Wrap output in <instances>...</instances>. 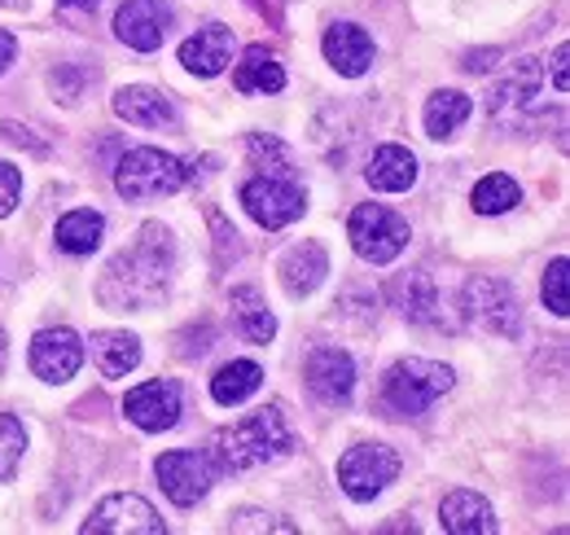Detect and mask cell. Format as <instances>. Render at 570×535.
<instances>
[{
	"instance_id": "cell-13",
	"label": "cell",
	"mask_w": 570,
	"mask_h": 535,
	"mask_svg": "<svg viewBox=\"0 0 570 535\" xmlns=\"http://www.w3.org/2000/svg\"><path fill=\"white\" fill-rule=\"evenodd\" d=\"M171 31V9L163 0H128L115 18V36L137 49V54H154Z\"/></svg>"
},
{
	"instance_id": "cell-4",
	"label": "cell",
	"mask_w": 570,
	"mask_h": 535,
	"mask_svg": "<svg viewBox=\"0 0 570 535\" xmlns=\"http://www.w3.org/2000/svg\"><path fill=\"white\" fill-rule=\"evenodd\" d=\"M189 181V167L176 154H163L154 145L128 149L115 167V189L128 202H149V198H171L180 194Z\"/></svg>"
},
{
	"instance_id": "cell-26",
	"label": "cell",
	"mask_w": 570,
	"mask_h": 535,
	"mask_svg": "<svg viewBox=\"0 0 570 535\" xmlns=\"http://www.w3.org/2000/svg\"><path fill=\"white\" fill-rule=\"evenodd\" d=\"M53 237H58V251H67V255H92L101 246V237H106V220L97 211L79 206V211L58 220V233Z\"/></svg>"
},
{
	"instance_id": "cell-3",
	"label": "cell",
	"mask_w": 570,
	"mask_h": 535,
	"mask_svg": "<svg viewBox=\"0 0 570 535\" xmlns=\"http://www.w3.org/2000/svg\"><path fill=\"white\" fill-rule=\"evenodd\" d=\"M452 391V369L434 360H400L382 378V408L386 417H422L430 403Z\"/></svg>"
},
{
	"instance_id": "cell-23",
	"label": "cell",
	"mask_w": 570,
	"mask_h": 535,
	"mask_svg": "<svg viewBox=\"0 0 570 535\" xmlns=\"http://www.w3.org/2000/svg\"><path fill=\"white\" fill-rule=\"evenodd\" d=\"M233 84H237V93L273 97V93H282L285 88V70H282V62L264 49V45H250V49L242 54L237 70H233Z\"/></svg>"
},
{
	"instance_id": "cell-12",
	"label": "cell",
	"mask_w": 570,
	"mask_h": 535,
	"mask_svg": "<svg viewBox=\"0 0 570 535\" xmlns=\"http://www.w3.org/2000/svg\"><path fill=\"white\" fill-rule=\"evenodd\" d=\"M124 412H128V421H137L149 435L171 430L180 421V387L171 378H154L145 387H132L124 400Z\"/></svg>"
},
{
	"instance_id": "cell-21",
	"label": "cell",
	"mask_w": 570,
	"mask_h": 535,
	"mask_svg": "<svg viewBox=\"0 0 570 535\" xmlns=\"http://www.w3.org/2000/svg\"><path fill=\"white\" fill-rule=\"evenodd\" d=\"M115 115L128 119V124H137V128H171L176 124L171 101L158 88H145V84L115 93Z\"/></svg>"
},
{
	"instance_id": "cell-36",
	"label": "cell",
	"mask_w": 570,
	"mask_h": 535,
	"mask_svg": "<svg viewBox=\"0 0 570 535\" xmlns=\"http://www.w3.org/2000/svg\"><path fill=\"white\" fill-rule=\"evenodd\" d=\"M567 45L553 49V84H558V93H567Z\"/></svg>"
},
{
	"instance_id": "cell-6",
	"label": "cell",
	"mask_w": 570,
	"mask_h": 535,
	"mask_svg": "<svg viewBox=\"0 0 570 535\" xmlns=\"http://www.w3.org/2000/svg\"><path fill=\"white\" fill-rule=\"evenodd\" d=\"M465 317L497 338L522 334V303L518 290L500 276H470L465 281Z\"/></svg>"
},
{
	"instance_id": "cell-37",
	"label": "cell",
	"mask_w": 570,
	"mask_h": 535,
	"mask_svg": "<svg viewBox=\"0 0 570 535\" xmlns=\"http://www.w3.org/2000/svg\"><path fill=\"white\" fill-rule=\"evenodd\" d=\"M13 58H18V40L9 31H0V75L13 67Z\"/></svg>"
},
{
	"instance_id": "cell-35",
	"label": "cell",
	"mask_w": 570,
	"mask_h": 535,
	"mask_svg": "<svg viewBox=\"0 0 570 535\" xmlns=\"http://www.w3.org/2000/svg\"><path fill=\"white\" fill-rule=\"evenodd\" d=\"M0 133H4V140H13V145H27L31 154H45V149H49L45 140H36V136H31V128H22V124H13V119H9Z\"/></svg>"
},
{
	"instance_id": "cell-14",
	"label": "cell",
	"mask_w": 570,
	"mask_h": 535,
	"mask_svg": "<svg viewBox=\"0 0 570 535\" xmlns=\"http://www.w3.org/2000/svg\"><path fill=\"white\" fill-rule=\"evenodd\" d=\"M83 364V342L71 330H45L31 342V369L45 382H71Z\"/></svg>"
},
{
	"instance_id": "cell-8",
	"label": "cell",
	"mask_w": 570,
	"mask_h": 535,
	"mask_svg": "<svg viewBox=\"0 0 570 535\" xmlns=\"http://www.w3.org/2000/svg\"><path fill=\"white\" fill-rule=\"evenodd\" d=\"M242 206L259 228H285L307 211V194L285 176H255L242 185Z\"/></svg>"
},
{
	"instance_id": "cell-34",
	"label": "cell",
	"mask_w": 570,
	"mask_h": 535,
	"mask_svg": "<svg viewBox=\"0 0 570 535\" xmlns=\"http://www.w3.org/2000/svg\"><path fill=\"white\" fill-rule=\"evenodd\" d=\"M233 532H294L289 523H277V518H268V514H237L233 518Z\"/></svg>"
},
{
	"instance_id": "cell-22",
	"label": "cell",
	"mask_w": 570,
	"mask_h": 535,
	"mask_svg": "<svg viewBox=\"0 0 570 535\" xmlns=\"http://www.w3.org/2000/svg\"><path fill=\"white\" fill-rule=\"evenodd\" d=\"M391 299H395V308H400L404 321H413V325H439V290H434V281H430L426 272L400 276L391 285Z\"/></svg>"
},
{
	"instance_id": "cell-17",
	"label": "cell",
	"mask_w": 570,
	"mask_h": 535,
	"mask_svg": "<svg viewBox=\"0 0 570 535\" xmlns=\"http://www.w3.org/2000/svg\"><path fill=\"white\" fill-rule=\"evenodd\" d=\"M439 523H443V532L452 535H492L497 532V514H492V505L479 496V492H448L443 496V505H439Z\"/></svg>"
},
{
	"instance_id": "cell-30",
	"label": "cell",
	"mask_w": 570,
	"mask_h": 535,
	"mask_svg": "<svg viewBox=\"0 0 570 535\" xmlns=\"http://www.w3.org/2000/svg\"><path fill=\"white\" fill-rule=\"evenodd\" d=\"M246 154H250V163L259 167V176H285V181H294V167H289V149H285L277 136L255 133L250 140H246Z\"/></svg>"
},
{
	"instance_id": "cell-19",
	"label": "cell",
	"mask_w": 570,
	"mask_h": 535,
	"mask_svg": "<svg viewBox=\"0 0 570 535\" xmlns=\"http://www.w3.org/2000/svg\"><path fill=\"white\" fill-rule=\"evenodd\" d=\"M364 181H368L373 189H382V194H404V189H413V185H417V158H413V149H404V145H382V149H373V158H368V167H364Z\"/></svg>"
},
{
	"instance_id": "cell-25",
	"label": "cell",
	"mask_w": 570,
	"mask_h": 535,
	"mask_svg": "<svg viewBox=\"0 0 570 535\" xmlns=\"http://www.w3.org/2000/svg\"><path fill=\"white\" fill-rule=\"evenodd\" d=\"M233 317H237V330H242L246 342L268 347L273 334H277V317L268 312V303H264V294L255 285H237L233 290Z\"/></svg>"
},
{
	"instance_id": "cell-11",
	"label": "cell",
	"mask_w": 570,
	"mask_h": 535,
	"mask_svg": "<svg viewBox=\"0 0 570 535\" xmlns=\"http://www.w3.org/2000/svg\"><path fill=\"white\" fill-rule=\"evenodd\" d=\"M307 391L325 408H343L356 391V360L343 347H316L307 356Z\"/></svg>"
},
{
	"instance_id": "cell-15",
	"label": "cell",
	"mask_w": 570,
	"mask_h": 535,
	"mask_svg": "<svg viewBox=\"0 0 570 535\" xmlns=\"http://www.w3.org/2000/svg\"><path fill=\"white\" fill-rule=\"evenodd\" d=\"M540 88H544V67H540L535 58H522V62H513V70L492 88V101H488V106H492L497 119H518V115L540 97Z\"/></svg>"
},
{
	"instance_id": "cell-18",
	"label": "cell",
	"mask_w": 570,
	"mask_h": 535,
	"mask_svg": "<svg viewBox=\"0 0 570 535\" xmlns=\"http://www.w3.org/2000/svg\"><path fill=\"white\" fill-rule=\"evenodd\" d=\"M180 62L185 70H194V75H203V79H212L219 70L233 62V31L228 27H203L198 36H189L185 45H180Z\"/></svg>"
},
{
	"instance_id": "cell-38",
	"label": "cell",
	"mask_w": 570,
	"mask_h": 535,
	"mask_svg": "<svg viewBox=\"0 0 570 535\" xmlns=\"http://www.w3.org/2000/svg\"><path fill=\"white\" fill-rule=\"evenodd\" d=\"M492 58H497L492 49H488V54H470V58H465V70H470V75H479V70L492 67Z\"/></svg>"
},
{
	"instance_id": "cell-10",
	"label": "cell",
	"mask_w": 570,
	"mask_h": 535,
	"mask_svg": "<svg viewBox=\"0 0 570 535\" xmlns=\"http://www.w3.org/2000/svg\"><path fill=\"white\" fill-rule=\"evenodd\" d=\"M163 535V518H158V509L141 500V496H128V492H119V496H106L92 514H88V523H83V535Z\"/></svg>"
},
{
	"instance_id": "cell-9",
	"label": "cell",
	"mask_w": 570,
	"mask_h": 535,
	"mask_svg": "<svg viewBox=\"0 0 570 535\" xmlns=\"http://www.w3.org/2000/svg\"><path fill=\"white\" fill-rule=\"evenodd\" d=\"M158 487L176 500V505H198L215 483V466L207 453H194V448H180V453H167L158 457Z\"/></svg>"
},
{
	"instance_id": "cell-40",
	"label": "cell",
	"mask_w": 570,
	"mask_h": 535,
	"mask_svg": "<svg viewBox=\"0 0 570 535\" xmlns=\"http://www.w3.org/2000/svg\"><path fill=\"white\" fill-rule=\"evenodd\" d=\"M62 4H67V9H97L101 0H62Z\"/></svg>"
},
{
	"instance_id": "cell-1",
	"label": "cell",
	"mask_w": 570,
	"mask_h": 535,
	"mask_svg": "<svg viewBox=\"0 0 570 535\" xmlns=\"http://www.w3.org/2000/svg\"><path fill=\"white\" fill-rule=\"evenodd\" d=\"M171 272H176V242H171V233L163 224H145L141 237L110 260L97 294L115 312H141V308L158 303L167 294Z\"/></svg>"
},
{
	"instance_id": "cell-2",
	"label": "cell",
	"mask_w": 570,
	"mask_h": 535,
	"mask_svg": "<svg viewBox=\"0 0 570 535\" xmlns=\"http://www.w3.org/2000/svg\"><path fill=\"white\" fill-rule=\"evenodd\" d=\"M294 453V430L285 421L282 403L255 408L237 426L219 430L212 439V466L215 474H246V469L273 466Z\"/></svg>"
},
{
	"instance_id": "cell-39",
	"label": "cell",
	"mask_w": 570,
	"mask_h": 535,
	"mask_svg": "<svg viewBox=\"0 0 570 535\" xmlns=\"http://www.w3.org/2000/svg\"><path fill=\"white\" fill-rule=\"evenodd\" d=\"M4 364H9V338L0 330V373H4Z\"/></svg>"
},
{
	"instance_id": "cell-24",
	"label": "cell",
	"mask_w": 570,
	"mask_h": 535,
	"mask_svg": "<svg viewBox=\"0 0 570 535\" xmlns=\"http://www.w3.org/2000/svg\"><path fill=\"white\" fill-rule=\"evenodd\" d=\"M92 360L106 378H128L141 364V338L124 330H101L92 334Z\"/></svg>"
},
{
	"instance_id": "cell-16",
	"label": "cell",
	"mask_w": 570,
	"mask_h": 535,
	"mask_svg": "<svg viewBox=\"0 0 570 535\" xmlns=\"http://www.w3.org/2000/svg\"><path fill=\"white\" fill-rule=\"evenodd\" d=\"M321 49H325V62L338 70V75H364V70L373 67V40H368V31L356 27V22H334L330 31H325V40H321Z\"/></svg>"
},
{
	"instance_id": "cell-41",
	"label": "cell",
	"mask_w": 570,
	"mask_h": 535,
	"mask_svg": "<svg viewBox=\"0 0 570 535\" xmlns=\"http://www.w3.org/2000/svg\"><path fill=\"white\" fill-rule=\"evenodd\" d=\"M0 4H4V9H22L27 0H0Z\"/></svg>"
},
{
	"instance_id": "cell-20",
	"label": "cell",
	"mask_w": 570,
	"mask_h": 535,
	"mask_svg": "<svg viewBox=\"0 0 570 535\" xmlns=\"http://www.w3.org/2000/svg\"><path fill=\"white\" fill-rule=\"evenodd\" d=\"M325 272H330V255H325V246L321 242H298V246H289L282 260V285L294 294V299H307L321 281H325Z\"/></svg>"
},
{
	"instance_id": "cell-32",
	"label": "cell",
	"mask_w": 570,
	"mask_h": 535,
	"mask_svg": "<svg viewBox=\"0 0 570 535\" xmlns=\"http://www.w3.org/2000/svg\"><path fill=\"white\" fill-rule=\"evenodd\" d=\"M544 308L553 317H570V264L567 260H553L544 272Z\"/></svg>"
},
{
	"instance_id": "cell-5",
	"label": "cell",
	"mask_w": 570,
	"mask_h": 535,
	"mask_svg": "<svg viewBox=\"0 0 570 535\" xmlns=\"http://www.w3.org/2000/svg\"><path fill=\"white\" fill-rule=\"evenodd\" d=\"M347 237L364 264H391L409 246V220L382 202H360L347 220Z\"/></svg>"
},
{
	"instance_id": "cell-7",
	"label": "cell",
	"mask_w": 570,
	"mask_h": 535,
	"mask_svg": "<svg viewBox=\"0 0 570 535\" xmlns=\"http://www.w3.org/2000/svg\"><path fill=\"white\" fill-rule=\"evenodd\" d=\"M395 474H400L395 448H386V444H356V448H347L343 461H338V487H343L352 500L364 505V500L382 496V492L395 483Z\"/></svg>"
},
{
	"instance_id": "cell-33",
	"label": "cell",
	"mask_w": 570,
	"mask_h": 535,
	"mask_svg": "<svg viewBox=\"0 0 570 535\" xmlns=\"http://www.w3.org/2000/svg\"><path fill=\"white\" fill-rule=\"evenodd\" d=\"M18 202H22V172L13 163H0V220L13 215Z\"/></svg>"
},
{
	"instance_id": "cell-27",
	"label": "cell",
	"mask_w": 570,
	"mask_h": 535,
	"mask_svg": "<svg viewBox=\"0 0 570 535\" xmlns=\"http://www.w3.org/2000/svg\"><path fill=\"white\" fill-rule=\"evenodd\" d=\"M474 115V101L465 97V93H456V88H439V93H430L426 97V136L434 140H443V136H452L465 119Z\"/></svg>"
},
{
	"instance_id": "cell-29",
	"label": "cell",
	"mask_w": 570,
	"mask_h": 535,
	"mask_svg": "<svg viewBox=\"0 0 570 535\" xmlns=\"http://www.w3.org/2000/svg\"><path fill=\"white\" fill-rule=\"evenodd\" d=\"M518 202H522V189H518V181L504 176V172H492V176H483V181L474 185V211H479V215H504V211H513Z\"/></svg>"
},
{
	"instance_id": "cell-31",
	"label": "cell",
	"mask_w": 570,
	"mask_h": 535,
	"mask_svg": "<svg viewBox=\"0 0 570 535\" xmlns=\"http://www.w3.org/2000/svg\"><path fill=\"white\" fill-rule=\"evenodd\" d=\"M27 453V430L13 412H0V483L18 474V461Z\"/></svg>"
},
{
	"instance_id": "cell-28",
	"label": "cell",
	"mask_w": 570,
	"mask_h": 535,
	"mask_svg": "<svg viewBox=\"0 0 570 535\" xmlns=\"http://www.w3.org/2000/svg\"><path fill=\"white\" fill-rule=\"evenodd\" d=\"M259 387H264V369L255 360H233V364H224L212 378V400L233 408V403L250 400Z\"/></svg>"
}]
</instances>
